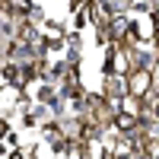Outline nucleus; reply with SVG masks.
Segmentation results:
<instances>
[{
	"mask_svg": "<svg viewBox=\"0 0 159 159\" xmlns=\"http://www.w3.org/2000/svg\"><path fill=\"white\" fill-rule=\"evenodd\" d=\"M13 134V127H10V118H3V115H0V140H7Z\"/></svg>",
	"mask_w": 159,
	"mask_h": 159,
	"instance_id": "1",
	"label": "nucleus"
}]
</instances>
